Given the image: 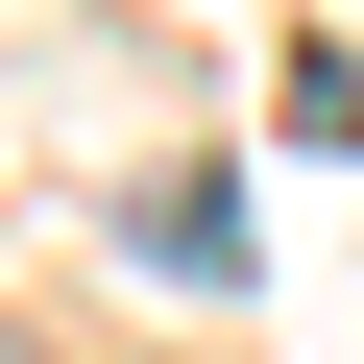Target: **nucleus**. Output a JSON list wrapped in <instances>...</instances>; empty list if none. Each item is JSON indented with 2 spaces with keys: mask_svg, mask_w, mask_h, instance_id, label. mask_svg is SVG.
Instances as JSON below:
<instances>
[{
  "mask_svg": "<svg viewBox=\"0 0 364 364\" xmlns=\"http://www.w3.org/2000/svg\"><path fill=\"white\" fill-rule=\"evenodd\" d=\"M146 267H195V291H243V195H219V170H170V195H146Z\"/></svg>",
  "mask_w": 364,
  "mask_h": 364,
  "instance_id": "nucleus-1",
  "label": "nucleus"
},
{
  "mask_svg": "<svg viewBox=\"0 0 364 364\" xmlns=\"http://www.w3.org/2000/svg\"><path fill=\"white\" fill-rule=\"evenodd\" d=\"M267 122H291V146H364V49H291V73H267Z\"/></svg>",
  "mask_w": 364,
  "mask_h": 364,
  "instance_id": "nucleus-2",
  "label": "nucleus"
},
{
  "mask_svg": "<svg viewBox=\"0 0 364 364\" xmlns=\"http://www.w3.org/2000/svg\"><path fill=\"white\" fill-rule=\"evenodd\" d=\"M0 364H49V340H0Z\"/></svg>",
  "mask_w": 364,
  "mask_h": 364,
  "instance_id": "nucleus-3",
  "label": "nucleus"
}]
</instances>
